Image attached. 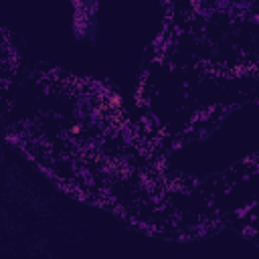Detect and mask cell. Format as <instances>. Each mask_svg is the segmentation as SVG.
Masks as SVG:
<instances>
[{
	"mask_svg": "<svg viewBox=\"0 0 259 259\" xmlns=\"http://www.w3.org/2000/svg\"><path fill=\"white\" fill-rule=\"evenodd\" d=\"M99 0H71V32L77 40L93 42L97 38Z\"/></svg>",
	"mask_w": 259,
	"mask_h": 259,
	"instance_id": "1",
	"label": "cell"
}]
</instances>
